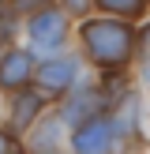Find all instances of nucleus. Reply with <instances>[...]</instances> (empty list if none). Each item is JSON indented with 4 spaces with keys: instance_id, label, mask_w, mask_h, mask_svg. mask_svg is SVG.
I'll return each instance as SVG.
<instances>
[{
    "instance_id": "5",
    "label": "nucleus",
    "mask_w": 150,
    "mask_h": 154,
    "mask_svg": "<svg viewBox=\"0 0 150 154\" xmlns=\"http://www.w3.org/2000/svg\"><path fill=\"white\" fill-rule=\"evenodd\" d=\"M109 109V102H105L101 87H82V90H68L64 98H60V120H64L68 128H79L82 120H90L94 113H105Z\"/></svg>"
},
{
    "instance_id": "8",
    "label": "nucleus",
    "mask_w": 150,
    "mask_h": 154,
    "mask_svg": "<svg viewBox=\"0 0 150 154\" xmlns=\"http://www.w3.org/2000/svg\"><path fill=\"white\" fill-rule=\"evenodd\" d=\"M94 8H101V15H116L131 23L146 11V0H94Z\"/></svg>"
},
{
    "instance_id": "11",
    "label": "nucleus",
    "mask_w": 150,
    "mask_h": 154,
    "mask_svg": "<svg viewBox=\"0 0 150 154\" xmlns=\"http://www.w3.org/2000/svg\"><path fill=\"white\" fill-rule=\"evenodd\" d=\"M135 49H139V57H142V60H150V23L139 30V34H135Z\"/></svg>"
},
{
    "instance_id": "6",
    "label": "nucleus",
    "mask_w": 150,
    "mask_h": 154,
    "mask_svg": "<svg viewBox=\"0 0 150 154\" xmlns=\"http://www.w3.org/2000/svg\"><path fill=\"white\" fill-rule=\"evenodd\" d=\"M34 57L26 49H4L0 53V87L4 90H22V87H34Z\"/></svg>"
},
{
    "instance_id": "7",
    "label": "nucleus",
    "mask_w": 150,
    "mask_h": 154,
    "mask_svg": "<svg viewBox=\"0 0 150 154\" xmlns=\"http://www.w3.org/2000/svg\"><path fill=\"white\" fill-rule=\"evenodd\" d=\"M41 109H45V94L34 87H22V90H11V128L15 132H26L41 120Z\"/></svg>"
},
{
    "instance_id": "1",
    "label": "nucleus",
    "mask_w": 150,
    "mask_h": 154,
    "mask_svg": "<svg viewBox=\"0 0 150 154\" xmlns=\"http://www.w3.org/2000/svg\"><path fill=\"white\" fill-rule=\"evenodd\" d=\"M79 42L86 60H94L101 72H124L135 53V26L116 15H94L79 23Z\"/></svg>"
},
{
    "instance_id": "13",
    "label": "nucleus",
    "mask_w": 150,
    "mask_h": 154,
    "mask_svg": "<svg viewBox=\"0 0 150 154\" xmlns=\"http://www.w3.org/2000/svg\"><path fill=\"white\" fill-rule=\"evenodd\" d=\"M142 79L150 83V60H142Z\"/></svg>"
},
{
    "instance_id": "2",
    "label": "nucleus",
    "mask_w": 150,
    "mask_h": 154,
    "mask_svg": "<svg viewBox=\"0 0 150 154\" xmlns=\"http://www.w3.org/2000/svg\"><path fill=\"white\" fill-rule=\"evenodd\" d=\"M124 128L116 124L109 109L94 113L90 120H82L79 128H71V150L75 154H120L124 150Z\"/></svg>"
},
{
    "instance_id": "4",
    "label": "nucleus",
    "mask_w": 150,
    "mask_h": 154,
    "mask_svg": "<svg viewBox=\"0 0 150 154\" xmlns=\"http://www.w3.org/2000/svg\"><path fill=\"white\" fill-rule=\"evenodd\" d=\"M75 79H79V60H71V57L41 60L38 72H34V83H38V90H41L45 98H64L68 90L75 87Z\"/></svg>"
},
{
    "instance_id": "3",
    "label": "nucleus",
    "mask_w": 150,
    "mask_h": 154,
    "mask_svg": "<svg viewBox=\"0 0 150 154\" xmlns=\"http://www.w3.org/2000/svg\"><path fill=\"white\" fill-rule=\"evenodd\" d=\"M26 38H30V49L41 53V57H52L68 45V11L56 4L41 8V11L26 15Z\"/></svg>"
},
{
    "instance_id": "14",
    "label": "nucleus",
    "mask_w": 150,
    "mask_h": 154,
    "mask_svg": "<svg viewBox=\"0 0 150 154\" xmlns=\"http://www.w3.org/2000/svg\"><path fill=\"white\" fill-rule=\"evenodd\" d=\"M41 154H52V150H41Z\"/></svg>"
},
{
    "instance_id": "12",
    "label": "nucleus",
    "mask_w": 150,
    "mask_h": 154,
    "mask_svg": "<svg viewBox=\"0 0 150 154\" xmlns=\"http://www.w3.org/2000/svg\"><path fill=\"white\" fill-rule=\"evenodd\" d=\"M90 4H94V0H64V11L68 15H86Z\"/></svg>"
},
{
    "instance_id": "10",
    "label": "nucleus",
    "mask_w": 150,
    "mask_h": 154,
    "mask_svg": "<svg viewBox=\"0 0 150 154\" xmlns=\"http://www.w3.org/2000/svg\"><path fill=\"white\" fill-rule=\"evenodd\" d=\"M0 154H26V147H22V139L15 132H4L0 128Z\"/></svg>"
},
{
    "instance_id": "9",
    "label": "nucleus",
    "mask_w": 150,
    "mask_h": 154,
    "mask_svg": "<svg viewBox=\"0 0 150 154\" xmlns=\"http://www.w3.org/2000/svg\"><path fill=\"white\" fill-rule=\"evenodd\" d=\"M49 4H56V0H8V11L11 15H34L41 8H49Z\"/></svg>"
}]
</instances>
